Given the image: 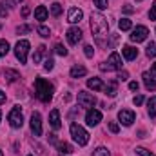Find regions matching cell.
Instances as JSON below:
<instances>
[{"label":"cell","mask_w":156,"mask_h":156,"mask_svg":"<svg viewBox=\"0 0 156 156\" xmlns=\"http://www.w3.org/2000/svg\"><path fill=\"white\" fill-rule=\"evenodd\" d=\"M91 31H93L94 38L100 45H105L104 38L109 37V22L102 13H93L91 15Z\"/></svg>","instance_id":"obj_1"},{"label":"cell","mask_w":156,"mask_h":156,"mask_svg":"<svg viewBox=\"0 0 156 156\" xmlns=\"http://www.w3.org/2000/svg\"><path fill=\"white\" fill-rule=\"evenodd\" d=\"M53 93H55L53 83H49V82L44 80V78H37V80H35V94H37V98H38L40 102L49 104L51 98H53Z\"/></svg>","instance_id":"obj_2"},{"label":"cell","mask_w":156,"mask_h":156,"mask_svg":"<svg viewBox=\"0 0 156 156\" xmlns=\"http://www.w3.org/2000/svg\"><path fill=\"white\" fill-rule=\"evenodd\" d=\"M71 136L78 145H87V142H89V133L78 123H71Z\"/></svg>","instance_id":"obj_3"},{"label":"cell","mask_w":156,"mask_h":156,"mask_svg":"<svg viewBox=\"0 0 156 156\" xmlns=\"http://www.w3.org/2000/svg\"><path fill=\"white\" fill-rule=\"evenodd\" d=\"M7 122H9V125L15 127V129H20V127H22V123H24V116H22V109H20L18 105H15V107L9 111V115H7Z\"/></svg>","instance_id":"obj_4"},{"label":"cell","mask_w":156,"mask_h":156,"mask_svg":"<svg viewBox=\"0 0 156 156\" xmlns=\"http://www.w3.org/2000/svg\"><path fill=\"white\" fill-rule=\"evenodd\" d=\"M27 53H29V42L27 40H18L15 45V56L20 60V64L27 62Z\"/></svg>","instance_id":"obj_5"},{"label":"cell","mask_w":156,"mask_h":156,"mask_svg":"<svg viewBox=\"0 0 156 156\" xmlns=\"http://www.w3.org/2000/svg\"><path fill=\"white\" fill-rule=\"evenodd\" d=\"M76 100H78V104H80V107H89V109H93V105L96 104L94 94L93 93H87V91H80Z\"/></svg>","instance_id":"obj_6"},{"label":"cell","mask_w":156,"mask_h":156,"mask_svg":"<svg viewBox=\"0 0 156 156\" xmlns=\"http://www.w3.org/2000/svg\"><path fill=\"white\" fill-rule=\"evenodd\" d=\"M147 35H149V29L145 26H136L133 29V33H131V40L138 44V42H144V40L147 38Z\"/></svg>","instance_id":"obj_7"},{"label":"cell","mask_w":156,"mask_h":156,"mask_svg":"<svg viewBox=\"0 0 156 156\" xmlns=\"http://www.w3.org/2000/svg\"><path fill=\"white\" fill-rule=\"evenodd\" d=\"M85 122H87V125H98L100 122H102V113L98 111V109H89L87 111V115H85Z\"/></svg>","instance_id":"obj_8"},{"label":"cell","mask_w":156,"mask_h":156,"mask_svg":"<svg viewBox=\"0 0 156 156\" xmlns=\"http://www.w3.org/2000/svg\"><path fill=\"white\" fill-rule=\"evenodd\" d=\"M31 131L35 136H42V118H40L38 113L31 115Z\"/></svg>","instance_id":"obj_9"},{"label":"cell","mask_w":156,"mask_h":156,"mask_svg":"<svg viewBox=\"0 0 156 156\" xmlns=\"http://www.w3.org/2000/svg\"><path fill=\"white\" fill-rule=\"evenodd\" d=\"M134 118H136V115H134L133 111H129V109H122V111L118 113V120H120L123 125H131V123L134 122Z\"/></svg>","instance_id":"obj_10"},{"label":"cell","mask_w":156,"mask_h":156,"mask_svg":"<svg viewBox=\"0 0 156 156\" xmlns=\"http://www.w3.org/2000/svg\"><path fill=\"white\" fill-rule=\"evenodd\" d=\"M80 40H82V31H80L78 27H71V29H67V42H69L71 45H76Z\"/></svg>","instance_id":"obj_11"},{"label":"cell","mask_w":156,"mask_h":156,"mask_svg":"<svg viewBox=\"0 0 156 156\" xmlns=\"http://www.w3.org/2000/svg\"><path fill=\"white\" fill-rule=\"evenodd\" d=\"M82 18H83L82 9H78V7H71V9H69V15H67V22H69V24H78Z\"/></svg>","instance_id":"obj_12"},{"label":"cell","mask_w":156,"mask_h":156,"mask_svg":"<svg viewBox=\"0 0 156 156\" xmlns=\"http://www.w3.org/2000/svg\"><path fill=\"white\" fill-rule=\"evenodd\" d=\"M49 123H51V127H53L55 131H58V129L62 127V122H60V111H58V109H53V111H51V115H49Z\"/></svg>","instance_id":"obj_13"},{"label":"cell","mask_w":156,"mask_h":156,"mask_svg":"<svg viewBox=\"0 0 156 156\" xmlns=\"http://www.w3.org/2000/svg\"><path fill=\"white\" fill-rule=\"evenodd\" d=\"M107 66L111 67V69H122V58H120V55L118 53H111V56H109V60H107Z\"/></svg>","instance_id":"obj_14"},{"label":"cell","mask_w":156,"mask_h":156,"mask_svg":"<svg viewBox=\"0 0 156 156\" xmlns=\"http://www.w3.org/2000/svg\"><path fill=\"white\" fill-rule=\"evenodd\" d=\"M122 55H123V58H125V60H134V58L138 56V49H134L133 45H123Z\"/></svg>","instance_id":"obj_15"},{"label":"cell","mask_w":156,"mask_h":156,"mask_svg":"<svg viewBox=\"0 0 156 156\" xmlns=\"http://www.w3.org/2000/svg\"><path fill=\"white\" fill-rule=\"evenodd\" d=\"M142 78H144L145 89H147V91H154L156 89V78H153V75H149V73H144Z\"/></svg>","instance_id":"obj_16"},{"label":"cell","mask_w":156,"mask_h":156,"mask_svg":"<svg viewBox=\"0 0 156 156\" xmlns=\"http://www.w3.org/2000/svg\"><path fill=\"white\" fill-rule=\"evenodd\" d=\"M87 87L93 89V91H102L105 85H104V82H102L100 78H89V80H87Z\"/></svg>","instance_id":"obj_17"},{"label":"cell","mask_w":156,"mask_h":156,"mask_svg":"<svg viewBox=\"0 0 156 156\" xmlns=\"http://www.w3.org/2000/svg\"><path fill=\"white\" fill-rule=\"evenodd\" d=\"M47 15H49V11L45 9V5H38V7L35 9V18L40 20V22H44V20L47 18Z\"/></svg>","instance_id":"obj_18"},{"label":"cell","mask_w":156,"mask_h":156,"mask_svg":"<svg viewBox=\"0 0 156 156\" xmlns=\"http://www.w3.org/2000/svg\"><path fill=\"white\" fill-rule=\"evenodd\" d=\"M87 75V69L83 67V66H75V67H71V76L73 78H82Z\"/></svg>","instance_id":"obj_19"},{"label":"cell","mask_w":156,"mask_h":156,"mask_svg":"<svg viewBox=\"0 0 156 156\" xmlns=\"http://www.w3.org/2000/svg\"><path fill=\"white\" fill-rule=\"evenodd\" d=\"M4 78L7 80V82H16L20 75H18V71H15V69H5L4 71Z\"/></svg>","instance_id":"obj_20"},{"label":"cell","mask_w":156,"mask_h":156,"mask_svg":"<svg viewBox=\"0 0 156 156\" xmlns=\"http://www.w3.org/2000/svg\"><path fill=\"white\" fill-rule=\"evenodd\" d=\"M147 113H149V116L151 118L156 116V96L149 98V102H147Z\"/></svg>","instance_id":"obj_21"},{"label":"cell","mask_w":156,"mask_h":156,"mask_svg":"<svg viewBox=\"0 0 156 156\" xmlns=\"http://www.w3.org/2000/svg\"><path fill=\"white\" fill-rule=\"evenodd\" d=\"M58 145V153L60 154H71L73 153V147L69 145V144H66V142H60V144H56Z\"/></svg>","instance_id":"obj_22"},{"label":"cell","mask_w":156,"mask_h":156,"mask_svg":"<svg viewBox=\"0 0 156 156\" xmlns=\"http://www.w3.org/2000/svg\"><path fill=\"white\" fill-rule=\"evenodd\" d=\"M118 27H120L122 31H129V29H133V22H131L129 18H122V20L118 22Z\"/></svg>","instance_id":"obj_23"},{"label":"cell","mask_w":156,"mask_h":156,"mask_svg":"<svg viewBox=\"0 0 156 156\" xmlns=\"http://www.w3.org/2000/svg\"><path fill=\"white\" fill-rule=\"evenodd\" d=\"M44 55H45V45H40L38 49H37V53L33 55V62H35V64H38Z\"/></svg>","instance_id":"obj_24"},{"label":"cell","mask_w":156,"mask_h":156,"mask_svg":"<svg viewBox=\"0 0 156 156\" xmlns=\"http://www.w3.org/2000/svg\"><path fill=\"white\" fill-rule=\"evenodd\" d=\"M51 15H53V16H60V15H62V4L53 2V4H51Z\"/></svg>","instance_id":"obj_25"},{"label":"cell","mask_w":156,"mask_h":156,"mask_svg":"<svg viewBox=\"0 0 156 156\" xmlns=\"http://www.w3.org/2000/svg\"><path fill=\"white\" fill-rule=\"evenodd\" d=\"M145 55H147L149 58H154V56H156V44H154V42H151V44L147 45V49H145Z\"/></svg>","instance_id":"obj_26"},{"label":"cell","mask_w":156,"mask_h":156,"mask_svg":"<svg viewBox=\"0 0 156 156\" xmlns=\"http://www.w3.org/2000/svg\"><path fill=\"white\" fill-rule=\"evenodd\" d=\"M9 53V44L7 40H0V56H5Z\"/></svg>","instance_id":"obj_27"},{"label":"cell","mask_w":156,"mask_h":156,"mask_svg":"<svg viewBox=\"0 0 156 156\" xmlns=\"http://www.w3.org/2000/svg\"><path fill=\"white\" fill-rule=\"evenodd\" d=\"M104 89H105V91H107V94H109V96H116V82H111V83H109V85H107V87H104Z\"/></svg>","instance_id":"obj_28"},{"label":"cell","mask_w":156,"mask_h":156,"mask_svg":"<svg viewBox=\"0 0 156 156\" xmlns=\"http://www.w3.org/2000/svg\"><path fill=\"white\" fill-rule=\"evenodd\" d=\"M93 156H111V153H109L105 147H98V149L93 151Z\"/></svg>","instance_id":"obj_29"},{"label":"cell","mask_w":156,"mask_h":156,"mask_svg":"<svg viewBox=\"0 0 156 156\" xmlns=\"http://www.w3.org/2000/svg\"><path fill=\"white\" fill-rule=\"evenodd\" d=\"M55 53L60 55V56H66V55H67V49H66L62 44H56V45H55Z\"/></svg>","instance_id":"obj_30"},{"label":"cell","mask_w":156,"mask_h":156,"mask_svg":"<svg viewBox=\"0 0 156 156\" xmlns=\"http://www.w3.org/2000/svg\"><path fill=\"white\" fill-rule=\"evenodd\" d=\"M38 33H40V37H44V38H49V35H51L49 27H45V26H40V27H38Z\"/></svg>","instance_id":"obj_31"},{"label":"cell","mask_w":156,"mask_h":156,"mask_svg":"<svg viewBox=\"0 0 156 156\" xmlns=\"http://www.w3.org/2000/svg\"><path fill=\"white\" fill-rule=\"evenodd\" d=\"M83 53H85V56H87V58H93V55H94L93 45H85V47H83Z\"/></svg>","instance_id":"obj_32"},{"label":"cell","mask_w":156,"mask_h":156,"mask_svg":"<svg viewBox=\"0 0 156 156\" xmlns=\"http://www.w3.org/2000/svg\"><path fill=\"white\" fill-rule=\"evenodd\" d=\"M136 154H140V156H154L153 153H149V151L144 149V147H136Z\"/></svg>","instance_id":"obj_33"},{"label":"cell","mask_w":156,"mask_h":156,"mask_svg":"<svg viewBox=\"0 0 156 156\" xmlns=\"http://www.w3.org/2000/svg\"><path fill=\"white\" fill-rule=\"evenodd\" d=\"M109 131H111V133H115V134H116L118 131H120V125H118L116 122H109Z\"/></svg>","instance_id":"obj_34"},{"label":"cell","mask_w":156,"mask_h":156,"mask_svg":"<svg viewBox=\"0 0 156 156\" xmlns=\"http://www.w3.org/2000/svg\"><path fill=\"white\" fill-rule=\"evenodd\" d=\"M53 67H55V62H53L51 58H47V60H45V64H44V69H45V71H51Z\"/></svg>","instance_id":"obj_35"},{"label":"cell","mask_w":156,"mask_h":156,"mask_svg":"<svg viewBox=\"0 0 156 156\" xmlns=\"http://www.w3.org/2000/svg\"><path fill=\"white\" fill-rule=\"evenodd\" d=\"M98 9H107V0H94Z\"/></svg>","instance_id":"obj_36"},{"label":"cell","mask_w":156,"mask_h":156,"mask_svg":"<svg viewBox=\"0 0 156 156\" xmlns=\"http://www.w3.org/2000/svg\"><path fill=\"white\" fill-rule=\"evenodd\" d=\"M31 29H33L31 26H20V27L16 29V33H18V35H20V33H29Z\"/></svg>","instance_id":"obj_37"},{"label":"cell","mask_w":156,"mask_h":156,"mask_svg":"<svg viewBox=\"0 0 156 156\" xmlns=\"http://www.w3.org/2000/svg\"><path fill=\"white\" fill-rule=\"evenodd\" d=\"M123 13H125V15H131V13H134V7H133L131 4H125V5H123Z\"/></svg>","instance_id":"obj_38"},{"label":"cell","mask_w":156,"mask_h":156,"mask_svg":"<svg viewBox=\"0 0 156 156\" xmlns=\"http://www.w3.org/2000/svg\"><path fill=\"white\" fill-rule=\"evenodd\" d=\"M149 18H151V20H156V2L153 4V7H151V13H149Z\"/></svg>","instance_id":"obj_39"},{"label":"cell","mask_w":156,"mask_h":156,"mask_svg":"<svg viewBox=\"0 0 156 156\" xmlns=\"http://www.w3.org/2000/svg\"><path fill=\"white\" fill-rule=\"evenodd\" d=\"M133 102H134V105H142V104H144V96H142V94H138V96H134V100H133Z\"/></svg>","instance_id":"obj_40"},{"label":"cell","mask_w":156,"mask_h":156,"mask_svg":"<svg viewBox=\"0 0 156 156\" xmlns=\"http://www.w3.org/2000/svg\"><path fill=\"white\" fill-rule=\"evenodd\" d=\"M129 78V73L127 71H120V75H118V80L120 82H123V80H127Z\"/></svg>","instance_id":"obj_41"},{"label":"cell","mask_w":156,"mask_h":156,"mask_svg":"<svg viewBox=\"0 0 156 156\" xmlns=\"http://www.w3.org/2000/svg\"><path fill=\"white\" fill-rule=\"evenodd\" d=\"M138 87H140L138 82H129V89H131V91H138Z\"/></svg>","instance_id":"obj_42"},{"label":"cell","mask_w":156,"mask_h":156,"mask_svg":"<svg viewBox=\"0 0 156 156\" xmlns=\"http://www.w3.org/2000/svg\"><path fill=\"white\" fill-rule=\"evenodd\" d=\"M0 5H2V7H0V16H5V15H7V9L4 7L5 4H0Z\"/></svg>","instance_id":"obj_43"},{"label":"cell","mask_w":156,"mask_h":156,"mask_svg":"<svg viewBox=\"0 0 156 156\" xmlns=\"http://www.w3.org/2000/svg\"><path fill=\"white\" fill-rule=\"evenodd\" d=\"M49 142H51V144H58V142H56V134H49Z\"/></svg>","instance_id":"obj_44"},{"label":"cell","mask_w":156,"mask_h":156,"mask_svg":"<svg viewBox=\"0 0 156 156\" xmlns=\"http://www.w3.org/2000/svg\"><path fill=\"white\" fill-rule=\"evenodd\" d=\"M27 15H29V7H27V5H26V7H24V9H22V16H27Z\"/></svg>","instance_id":"obj_45"},{"label":"cell","mask_w":156,"mask_h":156,"mask_svg":"<svg viewBox=\"0 0 156 156\" xmlns=\"http://www.w3.org/2000/svg\"><path fill=\"white\" fill-rule=\"evenodd\" d=\"M4 102H5V93L0 91V104H4Z\"/></svg>","instance_id":"obj_46"},{"label":"cell","mask_w":156,"mask_h":156,"mask_svg":"<svg viewBox=\"0 0 156 156\" xmlns=\"http://www.w3.org/2000/svg\"><path fill=\"white\" fill-rule=\"evenodd\" d=\"M151 75H153V76H156V62L153 64V67H151Z\"/></svg>","instance_id":"obj_47"},{"label":"cell","mask_w":156,"mask_h":156,"mask_svg":"<svg viewBox=\"0 0 156 156\" xmlns=\"http://www.w3.org/2000/svg\"><path fill=\"white\" fill-rule=\"evenodd\" d=\"M0 122H2V111H0Z\"/></svg>","instance_id":"obj_48"},{"label":"cell","mask_w":156,"mask_h":156,"mask_svg":"<svg viewBox=\"0 0 156 156\" xmlns=\"http://www.w3.org/2000/svg\"><path fill=\"white\" fill-rule=\"evenodd\" d=\"M0 156H4V153H2V149H0Z\"/></svg>","instance_id":"obj_49"},{"label":"cell","mask_w":156,"mask_h":156,"mask_svg":"<svg viewBox=\"0 0 156 156\" xmlns=\"http://www.w3.org/2000/svg\"><path fill=\"white\" fill-rule=\"evenodd\" d=\"M136 2H142V0H136Z\"/></svg>","instance_id":"obj_50"},{"label":"cell","mask_w":156,"mask_h":156,"mask_svg":"<svg viewBox=\"0 0 156 156\" xmlns=\"http://www.w3.org/2000/svg\"><path fill=\"white\" fill-rule=\"evenodd\" d=\"M15 2H20V0H15Z\"/></svg>","instance_id":"obj_51"},{"label":"cell","mask_w":156,"mask_h":156,"mask_svg":"<svg viewBox=\"0 0 156 156\" xmlns=\"http://www.w3.org/2000/svg\"><path fill=\"white\" fill-rule=\"evenodd\" d=\"M29 156H33V154H29Z\"/></svg>","instance_id":"obj_52"}]
</instances>
